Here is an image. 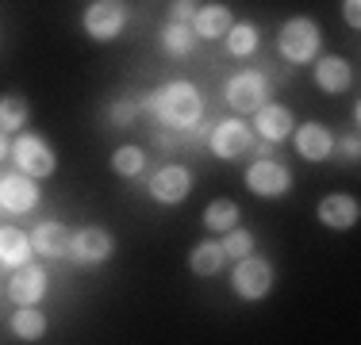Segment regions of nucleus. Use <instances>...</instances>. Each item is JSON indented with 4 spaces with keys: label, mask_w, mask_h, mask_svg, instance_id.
Returning a JSON list of instances; mask_svg holds the SVG:
<instances>
[{
    "label": "nucleus",
    "mask_w": 361,
    "mask_h": 345,
    "mask_svg": "<svg viewBox=\"0 0 361 345\" xmlns=\"http://www.w3.org/2000/svg\"><path fill=\"white\" fill-rule=\"evenodd\" d=\"M192 46H196V31L188 27V23H166V31H161V50H166L169 58L192 54Z\"/></svg>",
    "instance_id": "obj_22"
},
{
    "label": "nucleus",
    "mask_w": 361,
    "mask_h": 345,
    "mask_svg": "<svg viewBox=\"0 0 361 345\" xmlns=\"http://www.w3.org/2000/svg\"><path fill=\"white\" fill-rule=\"evenodd\" d=\"M31 238L23 234L20 227H0V265H8V269H20V265L31 261Z\"/></svg>",
    "instance_id": "obj_19"
},
{
    "label": "nucleus",
    "mask_w": 361,
    "mask_h": 345,
    "mask_svg": "<svg viewBox=\"0 0 361 345\" xmlns=\"http://www.w3.org/2000/svg\"><path fill=\"white\" fill-rule=\"evenodd\" d=\"M223 92H227V104L235 111L254 115V111L265 104V96H269V81H265V73H257V69H243V73L231 77Z\"/></svg>",
    "instance_id": "obj_5"
},
{
    "label": "nucleus",
    "mask_w": 361,
    "mask_h": 345,
    "mask_svg": "<svg viewBox=\"0 0 361 345\" xmlns=\"http://www.w3.org/2000/svg\"><path fill=\"white\" fill-rule=\"evenodd\" d=\"M66 246H70V230L58 219H42L35 230H31V249L42 257H62Z\"/></svg>",
    "instance_id": "obj_18"
},
{
    "label": "nucleus",
    "mask_w": 361,
    "mask_h": 345,
    "mask_svg": "<svg viewBox=\"0 0 361 345\" xmlns=\"http://www.w3.org/2000/svg\"><path fill=\"white\" fill-rule=\"evenodd\" d=\"M223 39H227V50L235 58H250L257 50V27L254 23H231V31L223 34Z\"/></svg>",
    "instance_id": "obj_24"
},
{
    "label": "nucleus",
    "mask_w": 361,
    "mask_h": 345,
    "mask_svg": "<svg viewBox=\"0 0 361 345\" xmlns=\"http://www.w3.org/2000/svg\"><path fill=\"white\" fill-rule=\"evenodd\" d=\"M12 158H16V165H20V172H27V177H50L54 172V150H50L47 142H42L39 134H20L16 138V146H12Z\"/></svg>",
    "instance_id": "obj_8"
},
{
    "label": "nucleus",
    "mask_w": 361,
    "mask_h": 345,
    "mask_svg": "<svg viewBox=\"0 0 361 345\" xmlns=\"http://www.w3.org/2000/svg\"><path fill=\"white\" fill-rule=\"evenodd\" d=\"M342 15L350 27H361V0H342Z\"/></svg>",
    "instance_id": "obj_30"
},
{
    "label": "nucleus",
    "mask_w": 361,
    "mask_h": 345,
    "mask_svg": "<svg viewBox=\"0 0 361 345\" xmlns=\"http://www.w3.org/2000/svg\"><path fill=\"white\" fill-rule=\"evenodd\" d=\"M188 192H192V172H188L185 165H161L150 177V196L158 203H166V207L185 203Z\"/></svg>",
    "instance_id": "obj_9"
},
{
    "label": "nucleus",
    "mask_w": 361,
    "mask_h": 345,
    "mask_svg": "<svg viewBox=\"0 0 361 345\" xmlns=\"http://www.w3.org/2000/svg\"><path fill=\"white\" fill-rule=\"evenodd\" d=\"M231 23H235V15H231L227 4H204V8H196L188 27L200 34V39H223L231 31Z\"/></svg>",
    "instance_id": "obj_17"
},
{
    "label": "nucleus",
    "mask_w": 361,
    "mask_h": 345,
    "mask_svg": "<svg viewBox=\"0 0 361 345\" xmlns=\"http://www.w3.org/2000/svg\"><path fill=\"white\" fill-rule=\"evenodd\" d=\"M292 131H296V150L304 161H326L334 153V134L323 123H304L292 127Z\"/></svg>",
    "instance_id": "obj_15"
},
{
    "label": "nucleus",
    "mask_w": 361,
    "mask_h": 345,
    "mask_svg": "<svg viewBox=\"0 0 361 345\" xmlns=\"http://www.w3.org/2000/svg\"><path fill=\"white\" fill-rule=\"evenodd\" d=\"M246 188H250L254 196H262V200H277V196H285L292 188V172L273 158H257L254 165L246 169Z\"/></svg>",
    "instance_id": "obj_6"
},
{
    "label": "nucleus",
    "mask_w": 361,
    "mask_h": 345,
    "mask_svg": "<svg viewBox=\"0 0 361 345\" xmlns=\"http://www.w3.org/2000/svg\"><path fill=\"white\" fill-rule=\"evenodd\" d=\"M223 253L227 257H246V253H254V234L250 230H243V227H231L227 230V238H223Z\"/></svg>",
    "instance_id": "obj_27"
},
{
    "label": "nucleus",
    "mask_w": 361,
    "mask_h": 345,
    "mask_svg": "<svg viewBox=\"0 0 361 345\" xmlns=\"http://www.w3.org/2000/svg\"><path fill=\"white\" fill-rule=\"evenodd\" d=\"M12 334H16V338H23V341H39L42 334H47V315L39 310V303L16 310V315H12Z\"/></svg>",
    "instance_id": "obj_21"
},
{
    "label": "nucleus",
    "mask_w": 361,
    "mask_h": 345,
    "mask_svg": "<svg viewBox=\"0 0 361 345\" xmlns=\"http://www.w3.org/2000/svg\"><path fill=\"white\" fill-rule=\"evenodd\" d=\"M81 27L92 42H111L127 27V4L123 0H92L81 15Z\"/></svg>",
    "instance_id": "obj_4"
},
{
    "label": "nucleus",
    "mask_w": 361,
    "mask_h": 345,
    "mask_svg": "<svg viewBox=\"0 0 361 345\" xmlns=\"http://www.w3.org/2000/svg\"><path fill=\"white\" fill-rule=\"evenodd\" d=\"M292 111L285 108V104H269L265 100L262 108L254 111V131L265 138V142H281V138L292 134Z\"/></svg>",
    "instance_id": "obj_14"
},
{
    "label": "nucleus",
    "mask_w": 361,
    "mask_h": 345,
    "mask_svg": "<svg viewBox=\"0 0 361 345\" xmlns=\"http://www.w3.org/2000/svg\"><path fill=\"white\" fill-rule=\"evenodd\" d=\"M204 227H208V230L238 227V203L235 200H212L208 207H204Z\"/></svg>",
    "instance_id": "obj_23"
},
{
    "label": "nucleus",
    "mask_w": 361,
    "mask_h": 345,
    "mask_svg": "<svg viewBox=\"0 0 361 345\" xmlns=\"http://www.w3.org/2000/svg\"><path fill=\"white\" fill-rule=\"evenodd\" d=\"M0 158H8V142H4V131H0Z\"/></svg>",
    "instance_id": "obj_32"
},
{
    "label": "nucleus",
    "mask_w": 361,
    "mask_h": 345,
    "mask_svg": "<svg viewBox=\"0 0 361 345\" xmlns=\"http://www.w3.org/2000/svg\"><path fill=\"white\" fill-rule=\"evenodd\" d=\"M42 296H47V272L35 269V265H20L16 276L8 280V299L16 307H35Z\"/></svg>",
    "instance_id": "obj_12"
},
{
    "label": "nucleus",
    "mask_w": 361,
    "mask_h": 345,
    "mask_svg": "<svg viewBox=\"0 0 361 345\" xmlns=\"http://www.w3.org/2000/svg\"><path fill=\"white\" fill-rule=\"evenodd\" d=\"M196 15V0H173L169 4V23H192Z\"/></svg>",
    "instance_id": "obj_29"
},
{
    "label": "nucleus",
    "mask_w": 361,
    "mask_h": 345,
    "mask_svg": "<svg viewBox=\"0 0 361 345\" xmlns=\"http://www.w3.org/2000/svg\"><path fill=\"white\" fill-rule=\"evenodd\" d=\"M231 288H235L238 299H246V303H254V299H265L273 288V265L265 261V257H238L235 272H231Z\"/></svg>",
    "instance_id": "obj_3"
},
{
    "label": "nucleus",
    "mask_w": 361,
    "mask_h": 345,
    "mask_svg": "<svg viewBox=\"0 0 361 345\" xmlns=\"http://www.w3.org/2000/svg\"><path fill=\"white\" fill-rule=\"evenodd\" d=\"M146 169V153L139 146H119L116 153H111V172L116 177H139Z\"/></svg>",
    "instance_id": "obj_25"
},
{
    "label": "nucleus",
    "mask_w": 361,
    "mask_h": 345,
    "mask_svg": "<svg viewBox=\"0 0 361 345\" xmlns=\"http://www.w3.org/2000/svg\"><path fill=\"white\" fill-rule=\"evenodd\" d=\"M315 84H319V92H326V96H338V92L350 89V81H354V69H350L346 58L331 54V58H319L315 62Z\"/></svg>",
    "instance_id": "obj_16"
},
{
    "label": "nucleus",
    "mask_w": 361,
    "mask_h": 345,
    "mask_svg": "<svg viewBox=\"0 0 361 345\" xmlns=\"http://www.w3.org/2000/svg\"><path fill=\"white\" fill-rule=\"evenodd\" d=\"M27 100H23V96H16V92H12V96H4V100H0V131H20V127L23 123H27Z\"/></svg>",
    "instance_id": "obj_26"
},
{
    "label": "nucleus",
    "mask_w": 361,
    "mask_h": 345,
    "mask_svg": "<svg viewBox=\"0 0 361 345\" xmlns=\"http://www.w3.org/2000/svg\"><path fill=\"white\" fill-rule=\"evenodd\" d=\"M35 203H39L35 177H27V172H8V177H0V207H4V211L23 215Z\"/></svg>",
    "instance_id": "obj_10"
},
{
    "label": "nucleus",
    "mask_w": 361,
    "mask_h": 345,
    "mask_svg": "<svg viewBox=\"0 0 361 345\" xmlns=\"http://www.w3.org/2000/svg\"><path fill=\"white\" fill-rule=\"evenodd\" d=\"M338 146H342V158H346V161H357V150H361V146H357V134H346Z\"/></svg>",
    "instance_id": "obj_31"
},
{
    "label": "nucleus",
    "mask_w": 361,
    "mask_h": 345,
    "mask_svg": "<svg viewBox=\"0 0 361 345\" xmlns=\"http://www.w3.org/2000/svg\"><path fill=\"white\" fill-rule=\"evenodd\" d=\"M146 108H150L166 127H196V119H200V111H204V100H200V92H196V84L169 81L146 100Z\"/></svg>",
    "instance_id": "obj_1"
},
{
    "label": "nucleus",
    "mask_w": 361,
    "mask_h": 345,
    "mask_svg": "<svg viewBox=\"0 0 361 345\" xmlns=\"http://www.w3.org/2000/svg\"><path fill=\"white\" fill-rule=\"evenodd\" d=\"M223 261H227L223 242H200V246L188 253V269H192L196 276H216L223 269Z\"/></svg>",
    "instance_id": "obj_20"
},
{
    "label": "nucleus",
    "mask_w": 361,
    "mask_h": 345,
    "mask_svg": "<svg viewBox=\"0 0 361 345\" xmlns=\"http://www.w3.org/2000/svg\"><path fill=\"white\" fill-rule=\"evenodd\" d=\"M315 215H319V222H323V227H331V230H350L357 222L361 207H357L354 196L334 192V196H323L319 207H315Z\"/></svg>",
    "instance_id": "obj_13"
},
{
    "label": "nucleus",
    "mask_w": 361,
    "mask_h": 345,
    "mask_svg": "<svg viewBox=\"0 0 361 345\" xmlns=\"http://www.w3.org/2000/svg\"><path fill=\"white\" fill-rule=\"evenodd\" d=\"M319 23L315 20H307V15H292V20L281 27L277 34V50H281V58L292 65H307V62H315V54H319Z\"/></svg>",
    "instance_id": "obj_2"
},
{
    "label": "nucleus",
    "mask_w": 361,
    "mask_h": 345,
    "mask_svg": "<svg viewBox=\"0 0 361 345\" xmlns=\"http://www.w3.org/2000/svg\"><path fill=\"white\" fill-rule=\"evenodd\" d=\"M135 115H139V104H135V100H116V104L108 108V119H111L116 127H131Z\"/></svg>",
    "instance_id": "obj_28"
},
{
    "label": "nucleus",
    "mask_w": 361,
    "mask_h": 345,
    "mask_svg": "<svg viewBox=\"0 0 361 345\" xmlns=\"http://www.w3.org/2000/svg\"><path fill=\"white\" fill-rule=\"evenodd\" d=\"M254 150V131L246 123H238V119H227V123L216 127V134H212V153L223 161H235L243 158V153Z\"/></svg>",
    "instance_id": "obj_11"
},
{
    "label": "nucleus",
    "mask_w": 361,
    "mask_h": 345,
    "mask_svg": "<svg viewBox=\"0 0 361 345\" xmlns=\"http://www.w3.org/2000/svg\"><path fill=\"white\" fill-rule=\"evenodd\" d=\"M111 249H116V242H111V234L104 227H81L70 234L66 253H70L77 265H100L111 257Z\"/></svg>",
    "instance_id": "obj_7"
}]
</instances>
